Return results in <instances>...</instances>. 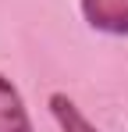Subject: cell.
Instances as JSON below:
<instances>
[{
    "label": "cell",
    "instance_id": "cell-1",
    "mask_svg": "<svg viewBox=\"0 0 128 132\" xmlns=\"http://www.w3.org/2000/svg\"><path fill=\"white\" fill-rule=\"evenodd\" d=\"M78 11L93 32L128 39V0H78Z\"/></svg>",
    "mask_w": 128,
    "mask_h": 132
},
{
    "label": "cell",
    "instance_id": "cell-2",
    "mask_svg": "<svg viewBox=\"0 0 128 132\" xmlns=\"http://www.w3.org/2000/svg\"><path fill=\"white\" fill-rule=\"evenodd\" d=\"M0 132H36L18 86L0 71Z\"/></svg>",
    "mask_w": 128,
    "mask_h": 132
},
{
    "label": "cell",
    "instance_id": "cell-3",
    "mask_svg": "<svg viewBox=\"0 0 128 132\" xmlns=\"http://www.w3.org/2000/svg\"><path fill=\"white\" fill-rule=\"evenodd\" d=\"M46 107H50V114H53V121H57V129H61V132H100V129L82 114V107H78L68 93H61V89L50 93Z\"/></svg>",
    "mask_w": 128,
    "mask_h": 132
}]
</instances>
